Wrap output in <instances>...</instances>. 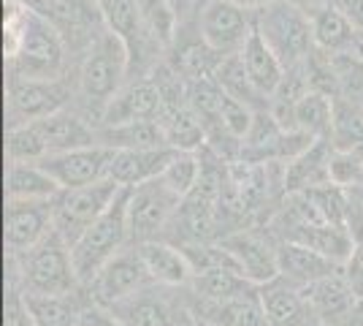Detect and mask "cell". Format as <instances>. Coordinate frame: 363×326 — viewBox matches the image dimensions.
Returning a JSON list of instances; mask_svg holds the SVG:
<instances>
[{
  "instance_id": "cell-1",
  "label": "cell",
  "mask_w": 363,
  "mask_h": 326,
  "mask_svg": "<svg viewBox=\"0 0 363 326\" xmlns=\"http://www.w3.org/2000/svg\"><path fill=\"white\" fill-rule=\"evenodd\" d=\"M6 58L11 74L30 79H60L62 38L44 14L19 0H6Z\"/></svg>"
},
{
  "instance_id": "cell-2",
  "label": "cell",
  "mask_w": 363,
  "mask_h": 326,
  "mask_svg": "<svg viewBox=\"0 0 363 326\" xmlns=\"http://www.w3.org/2000/svg\"><path fill=\"white\" fill-rule=\"evenodd\" d=\"M9 280H14L25 296H60L82 291L74 256L68 242L52 229L41 245L19 259H9Z\"/></svg>"
},
{
  "instance_id": "cell-3",
  "label": "cell",
  "mask_w": 363,
  "mask_h": 326,
  "mask_svg": "<svg viewBox=\"0 0 363 326\" xmlns=\"http://www.w3.org/2000/svg\"><path fill=\"white\" fill-rule=\"evenodd\" d=\"M130 74V52L122 44L120 36L104 28L95 33L90 41V49L82 60L79 68V93L84 98V104L98 112V117L104 114L108 101L120 93L128 85L125 77Z\"/></svg>"
},
{
  "instance_id": "cell-4",
  "label": "cell",
  "mask_w": 363,
  "mask_h": 326,
  "mask_svg": "<svg viewBox=\"0 0 363 326\" xmlns=\"http://www.w3.org/2000/svg\"><path fill=\"white\" fill-rule=\"evenodd\" d=\"M128 193L130 188H122L120 196L111 202L104 215L84 232V237L71 248L74 266L82 288H87L98 272L120 253L122 248L130 245V229H128Z\"/></svg>"
},
{
  "instance_id": "cell-5",
  "label": "cell",
  "mask_w": 363,
  "mask_h": 326,
  "mask_svg": "<svg viewBox=\"0 0 363 326\" xmlns=\"http://www.w3.org/2000/svg\"><path fill=\"white\" fill-rule=\"evenodd\" d=\"M255 31L274 49V55L285 65V71L303 65L309 60V55L315 52L312 19H309L306 11L296 9L288 0H279V3L266 6V9H257Z\"/></svg>"
},
{
  "instance_id": "cell-6",
  "label": "cell",
  "mask_w": 363,
  "mask_h": 326,
  "mask_svg": "<svg viewBox=\"0 0 363 326\" xmlns=\"http://www.w3.org/2000/svg\"><path fill=\"white\" fill-rule=\"evenodd\" d=\"M182 204H184V199L163 183V177L150 180L144 185L130 188V193H128L130 242L133 245L157 242V239H166L168 242Z\"/></svg>"
},
{
  "instance_id": "cell-7",
  "label": "cell",
  "mask_w": 363,
  "mask_h": 326,
  "mask_svg": "<svg viewBox=\"0 0 363 326\" xmlns=\"http://www.w3.org/2000/svg\"><path fill=\"white\" fill-rule=\"evenodd\" d=\"M120 190L122 188L117 183L101 180L95 185L71 188V190L57 193V199H55V232L68 242V248H74L92 223L106 212L111 202L120 196Z\"/></svg>"
},
{
  "instance_id": "cell-8",
  "label": "cell",
  "mask_w": 363,
  "mask_h": 326,
  "mask_svg": "<svg viewBox=\"0 0 363 326\" xmlns=\"http://www.w3.org/2000/svg\"><path fill=\"white\" fill-rule=\"evenodd\" d=\"M108 313L122 326H182L190 315L187 288H163L152 283Z\"/></svg>"
},
{
  "instance_id": "cell-9",
  "label": "cell",
  "mask_w": 363,
  "mask_h": 326,
  "mask_svg": "<svg viewBox=\"0 0 363 326\" xmlns=\"http://www.w3.org/2000/svg\"><path fill=\"white\" fill-rule=\"evenodd\" d=\"M147 286H152L150 272H147V266H144V259H141L138 245L130 242L128 248H122L120 253L98 272V278L87 286V294H90L92 305L111 310L114 305L130 299V296L138 294V291L147 288Z\"/></svg>"
},
{
  "instance_id": "cell-10",
  "label": "cell",
  "mask_w": 363,
  "mask_h": 326,
  "mask_svg": "<svg viewBox=\"0 0 363 326\" xmlns=\"http://www.w3.org/2000/svg\"><path fill=\"white\" fill-rule=\"evenodd\" d=\"M196 25L214 52H220L223 58L239 55L255 31V11L233 0H212L196 14Z\"/></svg>"
},
{
  "instance_id": "cell-11",
  "label": "cell",
  "mask_w": 363,
  "mask_h": 326,
  "mask_svg": "<svg viewBox=\"0 0 363 326\" xmlns=\"http://www.w3.org/2000/svg\"><path fill=\"white\" fill-rule=\"evenodd\" d=\"M68 90L60 79H30L11 74L9 93H6V112H9V128L28 125L44 120L49 114L65 109Z\"/></svg>"
},
{
  "instance_id": "cell-12",
  "label": "cell",
  "mask_w": 363,
  "mask_h": 326,
  "mask_svg": "<svg viewBox=\"0 0 363 326\" xmlns=\"http://www.w3.org/2000/svg\"><path fill=\"white\" fill-rule=\"evenodd\" d=\"M98 11L104 16V25L114 36H120L122 44L130 52V68L136 65L138 71L144 65L157 68V55L163 52V47L157 41H152V36L147 33L144 22H141V11H138V0H95Z\"/></svg>"
},
{
  "instance_id": "cell-13",
  "label": "cell",
  "mask_w": 363,
  "mask_h": 326,
  "mask_svg": "<svg viewBox=\"0 0 363 326\" xmlns=\"http://www.w3.org/2000/svg\"><path fill=\"white\" fill-rule=\"evenodd\" d=\"M55 229V202H6V253L19 259L41 245Z\"/></svg>"
},
{
  "instance_id": "cell-14",
  "label": "cell",
  "mask_w": 363,
  "mask_h": 326,
  "mask_svg": "<svg viewBox=\"0 0 363 326\" xmlns=\"http://www.w3.org/2000/svg\"><path fill=\"white\" fill-rule=\"evenodd\" d=\"M220 242L233 253L242 275L252 286L260 288V286L279 278V266H277L279 239H274L272 232L263 234L257 229H236V232L225 234Z\"/></svg>"
},
{
  "instance_id": "cell-15",
  "label": "cell",
  "mask_w": 363,
  "mask_h": 326,
  "mask_svg": "<svg viewBox=\"0 0 363 326\" xmlns=\"http://www.w3.org/2000/svg\"><path fill=\"white\" fill-rule=\"evenodd\" d=\"M114 153L117 150L95 144V147L46 156L44 161H38V166H44L62 190H71V188L95 185L101 180H108V166L114 161Z\"/></svg>"
},
{
  "instance_id": "cell-16",
  "label": "cell",
  "mask_w": 363,
  "mask_h": 326,
  "mask_svg": "<svg viewBox=\"0 0 363 326\" xmlns=\"http://www.w3.org/2000/svg\"><path fill=\"white\" fill-rule=\"evenodd\" d=\"M303 294H306L312 310H315V315L320 318L323 326H347L363 310V302L350 288L345 269H339V272H333L331 278L303 288Z\"/></svg>"
},
{
  "instance_id": "cell-17",
  "label": "cell",
  "mask_w": 363,
  "mask_h": 326,
  "mask_svg": "<svg viewBox=\"0 0 363 326\" xmlns=\"http://www.w3.org/2000/svg\"><path fill=\"white\" fill-rule=\"evenodd\" d=\"M160 114H163V98H160L157 85L152 82V77H141L136 82H128L120 93L108 101L98 128L136 123V120H157Z\"/></svg>"
},
{
  "instance_id": "cell-18",
  "label": "cell",
  "mask_w": 363,
  "mask_h": 326,
  "mask_svg": "<svg viewBox=\"0 0 363 326\" xmlns=\"http://www.w3.org/2000/svg\"><path fill=\"white\" fill-rule=\"evenodd\" d=\"M260 302L269 326H323L301 288L277 278L260 286Z\"/></svg>"
},
{
  "instance_id": "cell-19",
  "label": "cell",
  "mask_w": 363,
  "mask_h": 326,
  "mask_svg": "<svg viewBox=\"0 0 363 326\" xmlns=\"http://www.w3.org/2000/svg\"><path fill=\"white\" fill-rule=\"evenodd\" d=\"M171 47H174V55H171L166 63L187 82V85L214 79L220 63H223V55L214 52V49L203 41L198 25L190 33H187V25H182L179 33H177V41H174Z\"/></svg>"
},
{
  "instance_id": "cell-20",
  "label": "cell",
  "mask_w": 363,
  "mask_h": 326,
  "mask_svg": "<svg viewBox=\"0 0 363 326\" xmlns=\"http://www.w3.org/2000/svg\"><path fill=\"white\" fill-rule=\"evenodd\" d=\"M190 313L201 324L209 326H269L266 310L260 302V288H252L242 296H233L225 302H198L187 296Z\"/></svg>"
},
{
  "instance_id": "cell-21",
  "label": "cell",
  "mask_w": 363,
  "mask_h": 326,
  "mask_svg": "<svg viewBox=\"0 0 363 326\" xmlns=\"http://www.w3.org/2000/svg\"><path fill=\"white\" fill-rule=\"evenodd\" d=\"M35 131L44 141L46 156L55 153H68V150H82V147H95L98 144V128L90 125L82 114L60 109L44 120H35Z\"/></svg>"
},
{
  "instance_id": "cell-22",
  "label": "cell",
  "mask_w": 363,
  "mask_h": 326,
  "mask_svg": "<svg viewBox=\"0 0 363 326\" xmlns=\"http://www.w3.org/2000/svg\"><path fill=\"white\" fill-rule=\"evenodd\" d=\"M277 266H279V278L288 280L296 288H309L320 280L331 278L333 272H339L342 266L333 264L331 259H325L318 250L298 245V242H279L277 248Z\"/></svg>"
},
{
  "instance_id": "cell-23",
  "label": "cell",
  "mask_w": 363,
  "mask_h": 326,
  "mask_svg": "<svg viewBox=\"0 0 363 326\" xmlns=\"http://www.w3.org/2000/svg\"><path fill=\"white\" fill-rule=\"evenodd\" d=\"M179 150L160 147V150H117L108 166V180L120 188H136L150 180H157Z\"/></svg>"
},
{
  "instance_id": "cell-24",
  "label": "cell",
  "mask_w": 363,
  "mask_h": 326,
  "mask_svg": "<svg viewBox=\"0 0 363 326\" xmlns=\"http://www.w3.org/2000/svg\"><path fill=\"white\" fill-rule=\"evenodd\" d=\"M144 266L150 272V278L155 286L163 288H190L193 283V266L187 261L184 250L174 242L157 239V242H144L138 245Z\"/></svg>"
},
{
  "instance_id": "cell-25",
  "label": "cell",
  "mask_w": 363,
  "mask_h": 326,
  "mask_svg": "<svg viewBox=\"0 0 363 326\" xmlns=\"http://www.w3.org/2000/svg\"><path fill=\"white\" fill-rule=\"evenodd\" d=\"M331 141L320 139L303 156L285 163V171H282L285 193H303V190L331 185Z\"/></svg>"
},
{
  "instance_id": "cell-26",
  "label": "cell",
  "mask_w": 363,
  "mask_h": 326,
  "mask_svg": "<svg viewBox=\"0 0 363 326\" xmlns=\"http://www.w3.org/2000/svg\"><path fill=\"white\" fill-rule=\"evenodd\" d=\"M315 47L328 55H345V52H363V36L355 31V25L342 14L336 6L323 3L318 11L309 14Z\"/></svg>"
},
{
  "instance_id": "cell-27",
  "label": "cell",
  "mask_w": 363,
  "mask_h": 326,
  "mask_svg": "<svg viewBox=\"0 0 363 326\" xmlns=\"http://www.w3.org/2000/svg\"><path fill=\"white\" fill-rule=\"evenodd\" d=\"M62 188L38 163L6 166V202H55Z\"/></svg>"
},
{
  "instance_id": "cell-28",
  "label": "cell",
  "mask_w": 363,
  "mask_h": 326,
  "mask_svg": "<svg viewBox=\"0 0 363 326\" xmlns=\"http://www.w3.org/2000/svg\"><path fill=\"white\" fill-rule=\"evenodd\" d=\"M239 55H242L244 68H247V74L252 79V85L257 87V93L266 95L272 101V95L277 93V87L285 79V65L274 55V49L263 41L260 33L252 31V36L247 38V44L242 47Z\"/></svg>"
},
{
  "instance_id": "cell-29",
  "label": "cell",
  "mask_w": 363,
  "mask_h": 326,
  "mask_svg": "<svg viewBox=\"0 0 363 326\" xmlns=\"http://www.w3.org/2000/svg\"><path fill=\"white\" fill-rule=\"evenodd\" d=\"M35 326H76L92 299L87 288L60 296H25Z\"/></svg>"
},
{
  "instance_id": "cell-30",
  "label": "cell",
  "mask_w": 363,
  "mask_h": 326,
  "mask_svg": "<svg viewBox=\"0 0 363 326\" xmlns=\"http://www.w3.org/2000/svg\"><path fill=\"white\" fill-rule=\"evenodd\" d=\"M98 144L108 150H160L168 147V139L157 120H136V123L98 128Z\"/></svg>"
},
{
  "instance_id": "cell-31",
  "label": "cell",
  "mask_w": 363,
  "mask_h": 326,
  "mask_svg": "<svg viewBox=\"0 0 363 326\" xmlns=\"http://www.w3.org/2000/svg\"><path fill=\"white\" fill-rule=\"evenodd\" d=\"M333 123V98L318 90H309L293 107L285 131H301L312 139H328Z\"/></svg>"
},
{
  "instance_id": "cell-32",
  "label": "cell",
  "mask_w": 363,
  "mask_h": 326,
  "mask_svg": "<svg viewBox=\"0 0 363 326\" xmlns=\"http://www.w3.org/2000/svg\"><path fill=\"white\" fill-rule=\"evenodd\" d=\"M214 82L220 85V90L225 95H230L233 101H239L244 107H250L252 112H263V109L272 107V101L266 95L257 93V87L252 85V79L247 74L242 63V55H225L217 74H214Z\"/></svg>"
},
{
  "instance_id": "cell-33",
  "label": "cell",
  "mask_w": 363,
  "mask_h": 326,
  "mask_svg": "<svg viewBox=\"0 0 363 326\" xmlns=\"http://www.w3.org/2000/svg\"><path fill=\"white\" fill-rule=\"evenodd\" d=\"M157 123L163 125L168 147H174L179 153H196L198 147L206 144V128L198 120L196 112L190 109V104L179 109H163Z\"/></svg>"
},
{
  "instance_id": "cell-34",
  "label": "cell",
  "mask_w": 363,
  "mask_h": 326,
  "mask_svg": "<svg viewBox=\"0 0 363 326\" xmlns=\"http://www.w3.org/2000/svg\"><path fill=\"white\" fill-rule=\"evenodd\" d=\"M257 286H252L250 280L239 275V272H230V269H214V272H203V275H196L190 288H187V296L190 299H198V302H225V299H233V296H242L247 291H252Z\"/></svg>"
},
{
  "instance_id": "cell-35",
  "label": "cell",
  "mask_w": 363,
  "mask_h": 326,
  "mask_svg": "<svg viewBox=\"0 0 363 326\" xmlns=\"http://www.w3.org/2000/svg\"><path fill=\"white\" fill-rule=\"evenodd\" d=\"M328 141L339 153L363 150V104L333 98V123Z\"/></svg>"
},
{
  "instance_id": "cell-36",
  "label": "cell",
  "mask_w": 363,
  "mask_h": 326,
  "mask_svg": "<svg viewBox=\"0 0 363 326\" xmlns=\"http://www.w3.org/2000/svg\"><path fill=\"white\" fill-rule=\"evenodd\" d=\"M347 232L352 237V253H350L345 269L350 288L363 302V199L350 190V212H347Z\"/></svg>"
},
{
  "instance_id": "cell-37",
  "label": "cell",
  "mask_w": 363,
  "mask_h": 326,
  "mask_svg": "<svg viewBox=\"0 0 363 326\" xmlns=\"http://www.w3.org/2000/svg\"><path fill=\"white\" fill-rule=\"evenodd\" d=\"M331 65L336 79V98L363 104V52L331 55Z\"/></svg>"
},
{
  "instance_id": "cell-38",
  "label": "cell",
  "mask_w": 363,
  "mask_h": 326,
  "mask_svg": "<svg viewBox=\"0 0 363 326\" xmlns=\"http://www.w3.org/2000/svg\"><path fill=\"white\" fill-rule=\"evenodd\" d=\"M138 11H141V22L152 41H157L163 49H171L179 33V19L166 6V0H138Z\"/></svg>"
},
{
  "instance_id": "cell-39",
  "label": "cell",
  "mask_w": 363,
  "mask_h": 326,
  "mask_svg": "<svg viewBox=\"0 0 363 326\" xmlns=\"http://www.w3.org/2000/svg\"><path fill=\"white\" fill-rule=\"evenodd\" d=\"M6 158L9 163H38L46 158V147L35 125H16L6 134Z\"/></svg>"
},
{
  "instance_id": "cell-40",
  "label": "cell",
  "mask_w": 363,
  "mask_h": 326,
  "mask_svg": "<svg viewBox=\"0 0 363 326\" xmlns=\"http://www.w3.org/2000/svg\"><path fill=\"white\" fill-rule=\"evenodd\" d=\"M163 183H166L174 193H179L182 199H187L198 185H201V177H203V163L196 153H177V158L168 163V169L160 174Z\"/></svg>"
},
{
  "instance_id": "cell-41",
  "label": "cell",
  "mask_w": 363,
  "mask_h": 326,
  "mask_svg": "<svg viewBox=\"0 0 363 326\" xmlns=\"http://www.w3.org/2000/svg\"><path fill=\"white\" fill-rule=\"evenodd\" d=\"M331 185L342 190H361L363 188V150L355 153H339L331 156Z\"/></svg>"
},
{
  "instance_id": "cell-42",
  "label": "cell",
  "mask_w": 363,
  "mask_h": 326,
  "mask_svg": "<svg viewBox=\"0 0 363 326\" xmlns=\"http://www.w3.org/2000/svg\"><path fill=\"white\" fill-rule=\"evenodd\" d=\"M3 326H35L25 294L19 291L14 280L6 283V302H3Z\"/></svg>"
},
{
  "instance_id": "cell-43",
  "label": "cell",
  "mask_w": 363,
  "mask_h": 326,
  "mask_svg": "<svg viewBox=\"0 0 363 326\" xmlns=\"http://www.w3.org/2000/svg\"><path fill=\"white\" fill-rule=\"evenodd\" d=\"M76 326H122L106 308H98V305H87L84 313H82V318H79V324Z\"/></svg>"
},
{
  "instance_id": "cell-44",
  "label": "cell",
  "mask_w": 363,
  "mask_h": 326,
  "mask_svg": "<svg viewBox=\"0 0 363 326\" xmlns=\"http://www.w3.org/2000/svg\"><path fill=\"white\" fill-rule=\"evenodd\" d=\"M166 6L177 14L179 25H187L193 14H198V0H166Z\"/></svg>"
},
{
  "instance_id": "cell-45",
  "label": "cell",
  "mask_w": 363,
  "mask_h": 326,
  "mask_svg": "<svg viewBox=\"0 0 363 326\" xmlns=\"http://www.w3.org/2000/svg\"><path fill=\"white\" fill-rule=\"evenodd\" d=\"M288 3H293L296 9H301V11H306V14H312V11H318L325 0H288Z\"/></svg>"
},
{
  "instance_id": "cell-46",
  "label": "cell",
  "mask_w": 363,
  "mask_h": 326,
  "mask_svg": "<svg viewBox=\"0 0 363 326\" xmlns=\"http://www.w3.org/2000/svg\"><path fill=\"white\" fill-rule=\"evenodd\" d=\"M233 3H239V6H244V9L257 11V9H266V6H272V3H279V0H233Z\"/></svg>"
},
{
  "instance_id": "cell-47",
  "label": "cell",
  "mask_w": 363,
  "mask_h": 326,
  "mask_svg": "<svg viewBox=\"0 0 363 326\" xmlns=\"http://www.w3.org/2000/svg\"><path fill=\"white\" fill-rule=\"evenodd\" d=\"M182 326H201V324H198V318H196V315H193V313H190V315H187V318H184V324H182Z\"/></svg>"
},
{
  "instance_id": "cell-48",
  "label": "cell",
  "mask_w": 363,
  "mask_h": 326,
  "mask_svg": "<svg viewBox=\"0 0 363 326\" xmlns=\"http://www.w3.org/2000/svg\"><path fill=\"white\" fill-rule=\"evenodd\" d=\"M347 326H363V310L358 313V318H355V321H352V324H347Z\"/></svg>"
},
{
  "instance_id": "cell-49",
  "label": "cell",
  "mask_w": 363,
  "mask_h": 326,
  "mask_svg": "<svg viewBox=\"0 0 363 326\" xmlns=\"http://www.w3.org/2000/svg\"><path fill=\"white\" fill-rule=\"evenodd\" d=\"M206 3H212V0H198V11H201V9L206 6Z\"/></svg>"
},
{
  "instance_id": "cell-50",
  "label": "cell",
  "mask_w": 363,
  "mask_h": 326,
  "mask_svg": "<svg viewBox=\"0 0 363 326\" xmlns=\"http://www.w3.org/2000/svg\"><path fill=\"white\" fill-rule=\"evenodd\" d=\"M355 193H358V196H361V199H363V188H361V190H355Z\"/></svg>"
},
{
  "instance_id": "cell-51",
  "label": "cell",
  "mask_w": 363,
  "mask_h": 326,
  "mask_svg": "<svg viewBox=\"0 0 363 326\" xmlns=\"http://www.w3.org/2000/svg\"><path fill=\"white\" fill-rule=\"evenodd\" d=\"M198 324H201V321H198ZM201 326H209V324H201Z\"/></svg>"
}]
</instances>
